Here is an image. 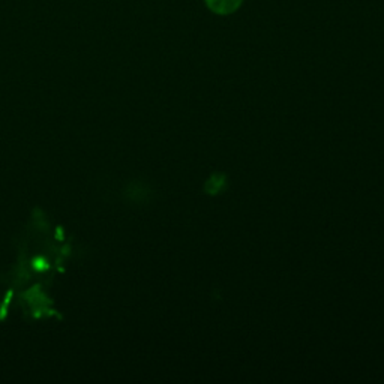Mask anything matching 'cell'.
Returning <instances> with one entry per match:
<instances>
[{
	"mask_svg": "<svg viewBox=\"0 0 384 384\" xmlns=\"http://www.w3.org/2000/svg\"><path fill=\"white\" fill-rule=\"evenodd\" d=\"M245 0H204L206 8L215 16H231L237 13Z\"/></svg>",
	"mask_w": 384,
	"mask_h": 384,
	"instance_id": "obj_1",
	"label": "cell"
}]
</instances>
